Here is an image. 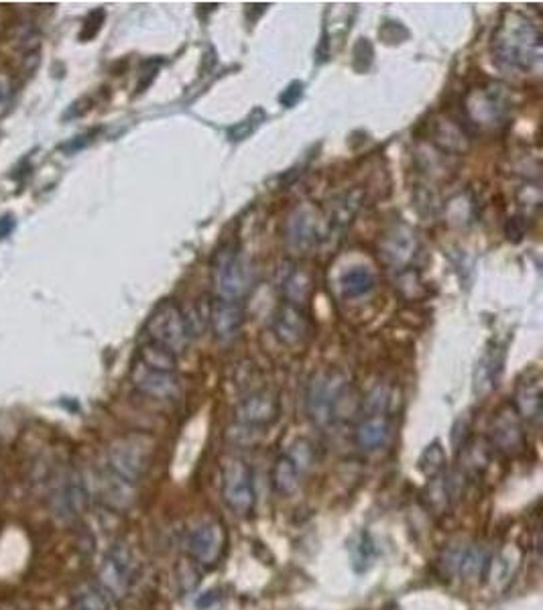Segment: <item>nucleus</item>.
Instances as JSON below:
<instances>
[{"label": "nucleus", "instance_id": "nucleus-19", "mask_svg": "<svg viewBox=\"0 0 543 610\" xmlns=\"http://www.w3.org/2000/svg\"><path fill=\"white\" fill-rule=\"evenodd\" d=\"M380 257L385 259L387 265L391 267H405L413 259L418 251V238L411 229L407 226H393L391 230L385 232V237L379 243Z\"/></svg>", "mask_w": 543, "mask_h": 610}, {"label": "nucleus", "instance_id": "nucleus-31", "mask_svg": "<svg viewBox=\"0 0 543 610\" xmlns=\"http://www.w3.org/2000/svg\"><path fill=\"white\" fill-rule=\"evenodd\" d=\"M361 200H358V191H352V194H344L338 197L332 205V222L334 226H347L352 218H355Z\"/></svg>", "mask_w": 543, "mask_h": 610}, {"label": "nucleus", "instance_id": "nucleus-30", "mask_svg": "<svg viewBox=\"0 0 543 610\" xmlns=\"http://www.w3.org/2000/svg\"><path fill=\"white\" fill-rule=\"evenodd\" d=\"M419 470L426 474L427 478L438 477V474L446 472V452H443L440 442L429 444L419 456Z\"/></svg>", "mask_w": 543, "mask_h": 610}, {"label": "nucleus", "instance_id": "nucleus-7", "mask_svg": "<svg viewBox=\"0 0 543 610\" xmlns=\"http://www.w3.org/2000/svg\"><path fill=\"white\" fill-rule=\"evenodd\" d=\"M222 499L236 515L249 517L255 510L257 493L251 466L241 458H227L222 464Z\"/></svg>", "mask_w": 543, "mask_h": 610}, {"label": "nucleus", "instance_id": "nucleus-5", "mask_svg": "<svg viewBox=\"0 0 543 610\" xmlns=\"http://www.w3.org/2000/svg\"><path fill=\"white\" fill-rule=\"evenodd\" d=\"M137 576L135 553L126 543H116L106 551L100 567H98L96 582L110 600H123L129 594L132 582Z\"/></svg>", "mask_w": 543, "mask_h": 610}, {"label": "nucleus", "instance_id": "nucleus-4", "mask_svg": "<svg viewBox=\"0 0 543 610\" xmlns=\"http://www.w3.org/2000/svg\"><path fill=\"white\" fill-rule=\"evenodd\" d=\"M216 291L222 300L238 301L251 289L252 269L236 245H224L212 262Z\"/></svg>", "mask_w": 543, "mask_h": 610}, {"label": "nucleus", "instance_id": "nucleus-27", "mask_svg": "<svg viewBox=\"0 0 543 610\" xmlns=\"http://www.w3.org/2000/svg\"><path fill=\"white\" fill-rule=\"evenodd\" d=\"M135 358L145 366L155 368V371L178 373V357L172 350L164 349V346L151 342V340L139 346Z\"/></svg>", "mask_w": 543, "mask_h": 610}, {"label": "nucleus", "instance_id": "nucleus-35", "mask_svg": "<svg viewBox=\"0 0 543 610\" xmlns=\"http://www.w3.org/2000/svg\"><path fill=\"white\" fill-rule=\"evenodd\" d=\"M505 237L509 238L511 243H521V240H523V237H525V222H523V218L515 216V218L507 220Z\"/></svg>", "mask_w": 543, "mask_h": 610}, {"label": "nucleus", "instance_id": "nucleus-22", "mask_svg": "<svg viewBox=\"0 0 543 610\" xmlns=\"http://www.w3.org/2000/svg\"><path fill=\"white\" fill-rule=\"evenodd\" d=\"M503 365L505 349H500V346L495 344V349H489L483 354L475 371V395L478 399H483L497 387L500 373H503Z\"/></svg>", "mask_w": 543, "mask_h": 610}, {"label": "nucleus", "instance_id": "nucleus-24", "mask_svg": "<svg viewBox=\"0 0 543 610\" xmlns=\"http://www.w3.org/2000/svg\"><path fill=\"white\" fill-rule=\"evenodd\" d=\"M458 456H460V472L464 477H478L489 468L492 448L484 439H470V442L462 444V450Z\"/></svg>", "mask_w": 543, "mask_h": 610}, {"label": "nucleus", "instance_id": "nucleus-33", "mask_svg": "<svg viewBox=\"0 0 543 610\" xmlns=\"http://www.w3.org/2000/svg\"><path fill=\"white\" fill-rule=\"evenodd\" d=\"M202 574H200V566L192 559H183V562L178 566V580H180V588L181 592H189L194 590L197 586V582H200Z\"/></svg>", "mask_w": 543, "mask_h": 610}, {"label": "nucleus", "instance_id": "nucleus-39", "mask_svg": "<svg viewBox=\"0 0 543 610\" xmlns=\"http://www.w3.org/2000/svg\"><path fill=\"white\" fill-rule=\"evenodd\" d=\"M15 226H17V222H15V218H12V216L0 218V238L9 237V234L15 230Z\"/></svg>", "mask_w": 543, "mask_h": 610}, {"label": "nucleus", "instance_id": "nucleus-15", "mask_svg": "<svg viewBox=\"0 0 543 610\" xmlns=\"http://www.w3.org/2000/svg\"><path fill=\"white\" fill-rule=\"evenodd\" d=\"M131 381L139 393L157 401H172L180 393V381L175 373H161L145 366L135 358L131 368Z\"/></svg>", "mask_w": 543, "mask_h": 610}, {"label": "nucleus", "instance_id": "nucleus-10", "mask_svg": "<svg viewBox=\"0 0 543 610\" xmlns=\"http://www.w3.org/2000/svg\"><path fill=\"white\" fill-rule=\"evenodd\" d=\"M227 543V529L216 521H206L189 531L186 548L192 562L200 567H212L222 559Z\"/></svg>", "mask_w": 543, "mask_h": 610}, {"label": "nucleus", "instance_id": "nucleus-26", "mask_svg": "<svg viewBox=\"0 0 543 610\" xmlns=\"http://www.w3.org/2000/svg\"><path fill=\"white\" fill-rule=\"evenodd\" d=\"M112 600L98 582H82L72 590V610H110Z\"/></svg>", "mask_w": 543, "mask_h": 610}, {"label": "nucleus", "instance_id": "nucleus-28", "mask_svg": "<svg viewBox=\"0 0 543 610\" xmlns=\"http://www.w3.org/2000/svg\"><path fill=\"white\" fill-rule=\"evenodd\" d=\"M375 281H377V277L375 273H372V269L358 265L342 273L340 287H342V293L347 297H363L369 293V291H372Z\"/></svg>", "mask_w": 543, "mask_h": 610}, {"label": "nucleus", "instance_id": "nucleus-25", "mask_svg": "<svg viewBox=\"0 0 543 610\" xmlns=\"http://www.w3.org/2000/svg\"><path fill=\"white\" fill-rule=\"evenodd\" d=\"M303 478V474L291 458L287 453H281V456L275 460L273 470H271V485L273 491L279 496H291L298 493L299 482Z\"/></svg>", "mask_w": 543, "mask_h": 610}, {"label": "nucleus", "instance_id": "nucleus-13", "mask_svg": "<svg viewBox=\"0 0 543 610\" xmlns=\"http://www.w3.org/2000/svg\"><path fill=\"white\" fill-rule=\"evenodd\" d=\"M236 421L251 429H265L279 420L281 403L271 391H257L246 397L235 411Z\"/></svg>", "mask_w": 543, "mask_h": 610}, {"label": "nucleus", "instance_id": "nucleus-9", "mask_svg": "<svg viewBox=\"0 0 543 610\" xmlns=\"http://www.w3.org/2000/svg\"><path fill=\"white\" fill-rule=\"evenodd\" d=\"M491 448L503 453V456L515 458L523 453L527 448V436L523 428V420L517 415L513 405H503L495 415H492L489 429Z\"/></svg>", "mask_w": 543, "mask_h": 610}, {"label": "nucleus", "instance_id": "nucleus-21", "mask_svg": "<svg viewBox=\"0 0 543 610\" xmlns=\"http://www.w3.org/2000/svg\"><path fill=\"white\" fill-rule=\"evenodd\" d=\"M393 428L387 415H364L355 429V442L364 452L383 450L391 442Z\"/></svg>", "mask_w": 543, "mask_h": 610}, {"label": "nucleus", "instance_id": "nucleus-14", "mask_svg": "<svg viewBox=\"0 0 543 610\" xmlns=\"http://www.w3.org/2000/svg\"><path fill=\"white\" fill-rule=\"evenodd\" d=\"M464 485H467V477L460 470L442 472L438 477L429 478L426 493H423L427 509H432L434 515L448 513L462 499Z\"/></svg>", "mask_w": 543, "mask_h": 610}, {"label": "nucleus", "instance_id": "nucleus-3", "mask_svg": "<svg viewBox=\"0 0 543 610\" xmlns=\"http://www.w3.org/2000/svg\"><path fill=\"white\" fill-rule=\"evenodd\" d=\"M145 332L147 340L172 350L175 357L189 349V342H192L194 336L188 314L173 300L161 301L153 309L149 320H147Z\"/></svg>", "mask_w": 543, "mask_h": 610}, {"label": "nucleus", "instance_id": "nucleus-11", "mask_svg": "<svg viewBox=\"0 0 543 610\" xmlns=\"http://www.w3.org/2000/svg\"><path fill=\"white\" fill-rule=\"evenodd\" d=\"M491 553L478 543H454L443 551L442 566L448 576L476 580L484 578L491 564Z\"/></svg>", "mask_w": 543, "mask_h": 610}, {"label": "nucleus", "instance_id": "nucleus-17", "mask_svg": "<svg viewBox=\"0 0 543 610\" xmlns=\"http://www.w3.org/2000/svg\"><path fill=\"white\" fill-rule=\"evenodd\" d=\"M208 322L216 340H220V342L235 340L241 334L244 324V311L241 301L222 300V297L212 301L208 308Z\"/></svg>", "mask_w": 543, "mask_h": 610}, {"label": "nucleus", "instance_id": "nucleus-23", "mask_svg": "<svg viewBox=\"0 0 543 610\" xmlns=\"http://www.w3.org/2000/svg\"><path fill=\"white\" fill-rule=\"evenodd\" d=\"M279 287L287 303H293L303 308V305L307 303L314 289L312 273H307L306 269H301L298 265H291L289 269H285V273L281 271Z\"/></svg>", "mask_w": 543, "mask_h": 610}, {"label": "nucleus", "instance_id": "nucleus-6", "mask_svg": "<svg viewBox=\"0 0 543 610\" xmlns=\"http://www.w3.org/2000/svg\"><path fill=\"white\" fill-rule=\"evenodd\" d=\"M151 448L143 437H118L108 448V468L116 478L135 486L149 468Z\"/></svg>", "mask_w": 543, "mask_h": 610}, {"label": "nucleus", "instance_id": "nucleus-12", "mask_svg": "<svg viewBox=\"0 0 543 610\" xmlns=\"http://www.w3.org/2000/svg\"><path fill=\"white\" fill-rule=\"evenodd\" d=\"M285 240L291 251L306 254L320 245L322 216L312 204L298 205L285 222Z\"/></svg>", "mask_w": 543, "mask_h": 610}, {"label": "nucleus", "instance_id": "nucleus-20", "mask_svg": "<svg viewBox=\"0 0 543 610\" xmlns=\"http://www.w3.org/2000/svg\"><path fill=\"white\" fill-rule=\"evenodd\" d=\"M513 409L517 415L527 423H538L543 413V399H541V377L539 373H529L525 379L517 382L515 389Z\"/></svg>", "mask_w": 543, "mask_h": 610}, {"label": "nucleus", "instance_id": "nucleus-18", "mask_svg": "<svg viewBox=\"0 0 543 610\" xmlns=\"http://www.w3.org/2000/svg\"><path fill=\"white\" fill-rule=\"evenodd\" d=\"M273 330L283 344H301L309 332V320L306 309L299 308V305L283 301L273 314Z\"/></svg>", "mask_w": 543, "mask_h": 610}, {"label": "nucleus", "instance_id": "nucleus-38", "mask_svg": "<svg viewBox=\"0 0 543 610\" xmlns=\"http://www.w3.org/2000/svg\"><path fill=\"white\" fill-rule=\"evenodd\" d=\"M249 123H251V118H246L244 123L236 124L235 129H230V131H228L230 140H243V139H246V137H249V134H251L252 131H255L257 126L260 124V123H252V124H249Z\"/></svg>", "mask_w": 543, "mask_h": 610}, {"label": "nucleus", "instance_id": "nucleus-1", "mask_svg": "<svg viewBox=\"0 0 543 610\" xmlns=\"http://www.w3.org/2000/svg\"><path fill=\"white\" fill-rule=\"evenodd\" d=\"M492 53L500 66L515 72H535L541 63L539 27L519 11H507L492 35Z\"/></svg>", "mask_w": 543, "mask_h": 610}, {"label": "nucleus", "instance_id": "nucleus-36", "mask_svg": "<svg viewBox=\"0 0 543 610\" xmlns=\"http://www.w3.org/2000/svg\"><path fill=\"white\" fill-rule=\"evenodd\" d=\"M303 96V84L301 82H291L289 86L283 90V94L279 96V102L287 106V108H291V106L298 104Z\"/></svg>", "mask_w": 543, "mask_h": 610}, {"label": "nucleus", "instance_id": "nucleus-34", "mask_svg": "<svg viewBox=\"0 0 543 610\" xmlns=\"http://www.w3.org/2000/svg\"><path fill=\"white\" fill-rule=\"evenodd\" d=\"M104 23V11H94L90 12L86 23H84V29L80 33L82 41H88L92 37H96L98 31H100V25Z\"/></svg>", "mask_w": 543, "mask_h": 610}, {"label": "nucleus", "instance_id": "nucleus-8", "mask_svg": "<svg viewBox=\"0 0 543 610\" xmlns=\"http://www.w3.org/2000/svg\"><path fill=\"white\" fill-rule=\"evenodd\" d=\"M90 491L84 477L77 470L63 472L61 477L53 482L52 493H49V507L53 515L61 521H74L88 507Z\"/></svg>", "mask_w": 543, "mask_h": 610}, {"label": "nucleus", "instance_id": "nucleus-2", "mask_svg": "<svg viewBox=\"0 0 543 610\" xmlns=\"http://www.w3.org/2000/svg\"><path fill=\"white\" fill-rule=\"evenodd\" d=\"M358 407L361 405L350 389V382L340 373H317L309 381L306 409L309 420L320 428H330L336 421L348 420Z\"/></svg>", "mask_w": 543, "mask_h": 610}, {"label": "nucleus", "instance_id": "nucleus-32", "mask_svg": "<svg viewBox=\"0 0 543 610\" xmlns=\"http://www.w3.org/2000/svg\"><path fill=\"white\" fill-rule=\"evenodd\" d=\"M285 453L293 460L295 466L301 470V474H306L309 468L314 466V444L306 437L295 439L291 448H289Z\"/></svg>", "mask_w": 543, "mask_h": 610}, {"label": "nucleus", "instance_id": "nucleus-29", "mask_svg": "<svg viewBox=\"0 0 543 610\" xmlns=\"http://www.w3.org/2000/svg\"><path fill=\"white\" fill-rule=\"evenodd\" d=\"M519 567V553L515 548H505L499 551L495 558H491L489 570H486V578H491L492 586H505L507 582L513 578V574Z\"/></svg>", "mask_w": 543, "mask_h": 610}, {"label": "nucleus", "instance_id": "nucleus-37", "mask_svg": "<svg viewBox=\"0 0 543 610\" xmlns=\"http://www.w3.org/2000/svg\"><path fill=\"white\" fill-rule=\"evenodd\" d=\"M12 98V84L4 74H0V116L4 115V110L9 108Z\"/></svg>", "mask_w": 543, "mask_h": 610}, {"label": "nucleus", "instance_id": "nucleus-16", "mask_svg": "<svg viewBox=\"0 0 543 610\" xmlns=\"http://www.w3.org/2000/svg\"><path fill=\"white\" fill-rule=\"evenodd\" d=\"M507 98L505 92L497 84L491 86L476 88L467 96V112L468 116L478 124H497L507 115Z\"/></svg>", "mask_w": 543, "mask_h": 610}]
</instances>
